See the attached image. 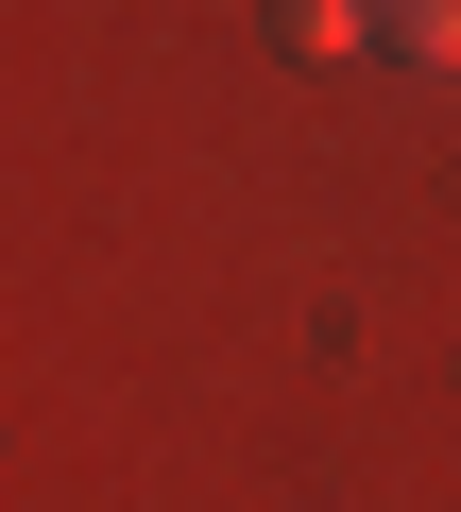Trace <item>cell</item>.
<instances>
[{
	"label": "cell",
	"instance_id": "1",
	"mask_svg": "<svg viewBox=\"0 0 461 512\" xmlns=\"http://www.w3.org/2000/svg\"><path fill=\"white\" fill-rule=\"evenodd\" d=\"M376 52L393 69H461V0H376Z\"/></svg>",
	"mask_w": 461,
	"mask_h": 512
},
{
	"label": "cell",
	"instance_id": "2",
	"mask_svg": "<svg viewBox=\"0 0 461 512\" xmlns=\"http://www.w3.org/2000/svg\"><path fill=\"white\" fill-rule=\"evenodd\" d=\"M274 35H291V52H359V35H376V0H274Z\"/></svg>",
	"mask_w": 461,
	"mask_h": 512
}]
</instances>
